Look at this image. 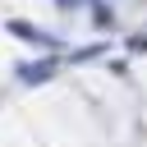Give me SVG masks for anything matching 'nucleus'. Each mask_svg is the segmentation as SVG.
Masks as SVG:
<instances>
[{
    "instance_id": "nucleus-2",
    "label": "nucleus",
    "mask_w": 147,
    "mask_h": 147,
    "mask_svg": "<svg viewBox=\"0 0 147 147\" xmlns=\"http://www.w3.org/2000/svg\"><path fill=\"white\" fill-rule=\"evenodd\" d=\"M51 74H55V60H37V64H23V69H18L23 83H46Z\"/></svg>"
},
{
    "instance_id": "nucleus-1",
    "label": "nucleus",
    "mask_w": 147,
    "mask_h": 147,
    "mask_svg": "<svg viewBox=\"0 0 147 147\" xmlns=\"http://www.w3.org/2000/svg\"><path fill=\"white\" fill-rule=\"evenodd\" d=\"M9 32H18L23 41H32V46H60L51 32H41V28H32V23H9Z\"/></svg>"
},
{
    "instance_id": "nucleus-3",
    "label": "nucleus",
    "mask_w": 147,
    "mask_h": 147,
    "mask_svg": "<svg viewBox=\"0 0 147 147\" xmlns=\"http://www.w3.org/2000/svg\"><path fill=\"white\" fill-rule=\"evenodd\" d=\"M55 5H60V9H83L87 0H55Z\"/></svg>"
}]
</instances>
